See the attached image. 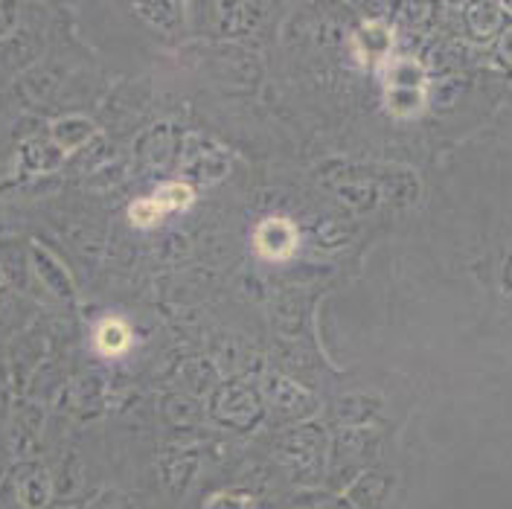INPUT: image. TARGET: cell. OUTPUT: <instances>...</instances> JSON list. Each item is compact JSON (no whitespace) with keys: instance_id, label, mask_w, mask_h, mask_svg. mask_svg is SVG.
Returning a JSON list of instances; mask_svg holds the SVG:
<instances>
[{"instance_id":"6da1fadb","label":"cell","mask_w":512,"mask_h":509,"mask_svg":"<svg viewBox=\"0 0 512 509\" xmlns=\"http://www.w3.org/2000/svg\"><path fill=\"white\" fill-rule=\"evenodd\" d=\"M96 347L108 355H117L128 347V329L120 320H105L96 332Z\"/></svg>"},{"instance_id":"3957f363","label":"cell","mask_w":512,"mask_h":509,"mask_svg":"<svg viewBox=\"0 0 512 509\" xmlns=\"http://www.w3.org/2000/svg\"><path fill=\"white\" fill-rule=\"evenodd\" d=\"M160 213H163V207L152 198H143V201L131 204V222L140 224V227H152L160 219Z\"/></svg>"},{"instance_id":"277c9868","label":"cell","mask_w":512,"mask_h":509,"mask_svg":"<svg viewBox=\"0 0 512 509\" xmlns=\"http://www.w3.org/2000/svg\"><path fill=\"white\" fill-rule=\"evenodd\" d=\"M192 192L184 187V184H169V187H163L158 192V201L163 210H169V207H184V204H190Z\"/></svg>"},{"instance_id":"7a4b0ae2","label":"cell","mask_w":512,"mask_h":509,"mask_svg":"<svg viewBox=\"0 0 512 509\" xmlns=\"http://www.w3.org/2000/svg\"><path fill=\"white\" fill-rule=\"evenodd\" d=\"M18 495H21V501L27 504V509H41L47 504V498H50V480L44 478L41 472H38L35 478H21V483H18Z\"/></svg>"}]
</instances>
